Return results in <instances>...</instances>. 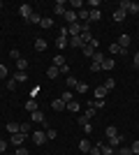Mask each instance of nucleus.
I'll return each mask as SVG.
<instances>
[{
  "instance_id": "f257e3e1",
  "label": "nucleus",
  "mask_w": 139,
  "mask_h": 155,
  "mask_svg": "<svg viewBox=\"0 0 139 155\" xmlns=\"http://www.w3.org/2000/svg\"><path fill=\"white\" fill-rule=\"evenodd\" d=\"M121 9H125L127 14H139V5L137 2H132V0H121Z\"/></svg>"
},
{
  "instance_id": "f03ea898",
  "label": "nucleus",
  "mask_w": 139,
  "mask_h": 155,
  "mask_svg": "<svg viewBox=\"0 0 139 155\" xmlns=\"http://www.w3.org/2000/svg\"><path fill=\"white\" fill-rule=\"evenodd\" d=\"M26 137H28V134H23V132H16V134H12V137H9V143L19 148V146H23V141H26Z\"/></svg>"
},
{
  "instance_id": "7ed1b4c3",
  "label": "nucleus",
  "mask_w": 139,
  "mask_h": 155,
  "mask_svg": "<svg viewBox=\"0 0 139 155\" xmlns=\"http://www.w3.org/2000/svg\"><path fill=\"white\" fill-rule=\"evenodd\" d=\"M30 139H33L35 146H42V143L46 141V132H40V130H37V132H33V134H30Z\"/></svg>"
},
{
  "instance_id": "20e7f679",
  "label": "nucleus",
  "mask_w": 139,
  "mask_h": 155,
  "mask_svg": "<svg viewBox=\"0 0 139 155\" xmlns=\"http://www.w3.org/2000/svg\"><path fill=\"white\" fill-rule=\"evenodd\" d=\"M19 14L28 21L30 16H33V7H30V5H21V7H19Z\"/></svg>"
},
{
  "instance_id": "39448f33",
  "label": "nucleus",
  "mask_w": 139,
  "mask_h": 155,
  "mask_svg": "<svg viewBox=\"0 0 139 155\" xmlns=\"http://www.w3.org/2000/svg\"><path fill=\"white\" fill-rule=\"evenodd\" d=\"M67 32H70V37L81 35V23H70V26H67Z\"/></svg>"
},
{
  "instance_id": "423d86ee",
  "label": "nucleus",
  "mask_w": 139,
  "mask_h": 155,
  "mask_svg": "<svg viewBox=\"0 0 139 155\" xmlns=\"http://www.w3.org/2000/svg\"><path fill=\"white\" fill-rule=\"evenodd\" d=\"M65 21H67V26H70V23H79L77 12H74V9H67V12H65Z\"/></svg>"
},
{
  "instance_id": "0eeeda50",
  "label": "nucleus",
  "mask_w": 139,
  "mask_h": 155,
  "mask_svg": "<svg viewBox=\"0 0 139 155\" xmlns=\"http://www.w3.org/2000/svg\"><path fill=\"white\" fill-rule=\"evenodd\" d=\"M116 44H118L121 49H123V51H127V46H130V35H121Z\"/></svg>"
},
{
  "instance_id": "6e6552de",
  "label": "nucleus",
  "mask_w": 139,
  "mask_h": 155,
  "mask_svg": "<svg viewBox=\"0 0 139 155\" xmlns=\"http://www.w3.org/2000/svg\"><path fill=\"white\" fill-rule=\"evenodd\" d=\"M65 63H67V60H65V56H63V53L53 56V60H51V65H53V67H58V70H60V67H63Z\"/></svg>"
},
{
  "instance_id": "1a4fd4ad",
  "label": "nucleus",
  "mask_w": 139,
  "mask_h": 155,
  "mask_svg": "<svg viewBox=\"0 0 139 155\" xmlns=\"http://www.w3.org/2000/svg\"><path fill=\"white\" fill-rule=\"evenodd\" d=\"M53 12L58 14V16H65V0H58V2H56V7H53Z\"/></svg>"
},
{
  "instance_id": "9d476101",
  "label": "nucleus",
  "mask_w": 139,
  "mask_h": 155,
  "mask_svg": "<svg viewBox=\"0 0 139 155\" xmlns=\"http://www.w3.org/2000/svg\"><path fill=\"white\" fill-rule=\"evenodd\" d=\"M70 49H84V42H81L79 35H77V37H70Z\"/></svg>"
},
{
  "instance_id": "9b49d317",
  "label": "nucleus",
  "mask_w": 139,
  "mask_h": 155,
  "mask_svg": "<svg viewBox=\"0 0 139 155\" xmlns=\"http://www.w3.org/2000/svg\"><path fill=\"white\" fill-rule=\"evenodd\" d=\"M81 51H84V56H86V58H93V56H95V46L88 42V44H84V49H81Z\"/></svg>"
},
{
  "instance_id": "f8f14e48",
  "label": "nucleus",
  "mask_w": 139,
  "mask_h": 155,
  "mask_svg": "<svg viewBox=\"0 0 139 155\" xmlns=\"http://www.w3.org/2000/svg\"><path fill=\"white\" fill-rule=\"evenodd\" d=\"M46 44H49V42H46L44 37H37V39H35V51H44Z\"/></svg>"
},
{
  "instance_id": "ddd939ff",
  "label": "nucleus",
  "mask_w": 139,
  "mask_h": 155,
  "mask_svg": "<svg viewBox=\"0 0 139 155\" xmlns=\"http://www.w3.org/2000/svg\"><path fill=\"white\" fill-rule=\"evenodd\" d=\"M121 143H123V137H118V134L109 139V146H111L114 150H116V148H121Z\"/></svg>"
},
{
  "instance_id": "4468645a",
  "label": "nucleus",
  "mask_w": 139,
  "mask_h": 155,
  "mask_svg": "<svg viewBox=\"0 0 139 155\" xmlns=\"http://www.w3.org/2000/svg\"><path fill=\"white\" fill-rule=\"evenodd\" d=\"M100 153L102 155H116V150H114L109 143H100Z\"/></svg>"
},
{
  "instance_id": "2eb2a0df",
  "label": "nucleus",
  "mask_w": 139,
  "mask_h": 155,
  "mask_svg": "<svg viewBox=\"0 0 139 155\" xmlns=\"http://www.w3.org/2000/svg\"><path fill=\"white\" fill-rule=\"evenodd\" d=\"M7 132H9V134H16V132H21V125L9 120V123H7Z\"/></svg>"
},
{
  "instance_id": "dca6fc26",
  "label": "nucleus",
  "mask_w": 139,
  "mask_h": 155,
  "mask_svg": "<svg viewBox=\"0 0 139 155\" xmlns=\"http://www.w3.org/2000/svg\"><path fill=\"white\" fill-rule=\"evenodd\" d=\"M56 46L63 51V49H67V46H70V39H67V37H60V35H58V39H56Z\"/></svg>"
},
{
  "instance_id": "f3484780",
  "label": "nucleus",
  "mask_w": 139,
  "mask_h": 155,
  "mask_svg": "<svg viewBox=\"0 0 139 155\" xmlns=\"http://www.w3.org/2000/svg\"><path fill=\"white\" fill-rule=\"evenodd\" d=\"M107 93H109V91H107L104 86H98V88H95V100H104Z\"/></svg>"
},
{
  "instance_id": "a211bd4d",
  "label": "nucleus",
  "mask_w": 139,
  "mask_h": 155,
  "mask_svg": "<svg viewBox=\"0 0 139 155\" xmlns=\"http://www.w3.org/2000/svg\"><path fill=\"white\" fill-rule=\"evenodd\" d=\"M91 148H93V146H91L88 139H81V141H79V150H81V153H91Z\"/></svg>"
},
{
  "instance_id": "6ab92c4d",
  "label": "nucleus",
  "mask_w": 139,
  "mask_h": 155,
  "mask_svg": "<svg viewBox=\"0 0 139 155\" xmlns=\"http://www.w3.org/2000/svg\"><path fill=\"white\" fill-rule=\"evenodd\" d=\"M26 109L30 111V114H33V111H37V109H40V107H37V100H35V97H30V100H28V102H26Z\"/></svg>"
},
{
  "instance_id": "aec40b11",
  "label": "nucleus",
  "mask_w": 139,
  "mask_h": 155,
  "mask_svg": "<svg viewBox=\"0 0 139 155\" xmlns=\"http://www.w3.org/2000/svg\"><path fill=\"white\" fill-rule=\"evenodd\" d=\"M51 109L53 111H63L65 109V102H63V100H51Z\"/></svg>"
},
{
  "instance_id": "412c9836",
  "label": "nucleus",
  "mask_w": 139,
  "mask_h": 155,
  "mask_svg": "<svg viewBox=\"0 0 139 155\" xmlns=\"http://www.w3.org/2000/svg\"><path fill=\"white\" fill-rule=\"evenodd\" d=\"M30 118H33L35 123H44V114H42L40 109H37V111H33V114H30Z\"/></svg>"
},
{
  "instance_id": "4be33fe9",
  "label": "nucleus",
  "mask_w": 139,
  "mask_h": 155,
  "mask_svg": "<svg viewBox=\"0 0 139 155\" xmlns=\"http://www.w3.org/2000/svg\"><path fill=\"white\" fill-rule=\"evenodd\" d=\"M125 9H121V7H118V9H116V12H114V21H118V23H121V21H123V19H125Z\"/></svg>"
},
{
  "instance_id": "5701e85b",
  "label": "nucleus",
  "mask_w": 139,
  "mask_h": 155,
  "mask_svg": "<svg viewBox=\"0 0 139 155\" xmlns=\"http://www.w3.org/2000/svg\"><path fill=\"white\" fill-rule=\"evenodd\" d=\"M28 65H30V63H28L26 58H19V60H16V67H19V72H26V70H28Z\"/></svg>"
},
{
  "instance_id": "b1692460",
  "label": "nucleus",
  "mask_w": 139,
  "mask_h": 155,
  "mask_svg": "<svg viewBox=\"0 0 139 155\" xmlns=\"http://www.w3.org/2000/svg\"><path fill=\"white\" fill-rule=\"evenodd\" d=\"M116 155H134V153L130 146H121V148H116Z\"/></svg>"
},
{
  "instance_id": "393cba45",
  "label": "nucleus",
  "mask_w": 139,
  "mask_h": 155,
  "mask_svg": "<svg viewBox=\"0 0 139 155\" xmlns=\"http://www.w3.org/2000/svg\"><path fill=\"white\" fill-rule=\"evenodd\" d=\"M58 74H60V70H58V67H53V65L49 67V70H46V77H49V79H56Z\"/></svg>"
},
{
  "instance_id": "a878e982",
  "label": "nucleus",
  "mask_w": 139,
  "mask_h": 155,
  "mask_svg": "<svg viewBox=\"0 0 139 155\" xmlns=\"http://www.w3.org/2000/svg\"><path fill=\"white\" fill-rule=\"evenodd\" d=\"M116 134H118V130L114 127V125H109V127L104 130V137H107V139H111V137H116Z\"/></svg>"
},
{
  "instance_id": "bb28decb",
  "label": "nucleus",
  "mask_w": 139,
  "mask_h": 155,
  "mask_svg": "<svg viewBox=\"0 0 139 155\" xmlns=\"http://www.w3.org/2000/svg\"><path fill=\"white\" fill-rule=\"evenodd\" d=\"M109 53H111V56H118V53H125V51H123L118 44H109Z\"/></svg>"
},
{
  "instance_id": "cd10ccee",
  "label": "nucleus",
  "mask_w": 139,
  "mask_h": 155,
  "mask_svg": "<svg viewBox=\"0 0 139 155\" xmlns=\"http://www.w3.org/2000/svg\"><path fill=\"white\" fill-rule=\"evenodd\" d=\"M114 65H116V63H114V60H111V58H109V60H107V58H104V63L100 65V67H102V70H104V72H109V70H114Z\"/></svg>"
},
{
  "instance_id": "c85d7f7f",
  "label": "nucleus",
  "mask_w": 139,
  "mask_h": 155,
  "mask_svg": "<svg viewBox=\"0 0 139 155\" xmlns=\"http://www.w3.org/2000/svg\"><path fill=\"white\" fill-rule=\"evenodd\" d=\"M70 9L79 12V9H84V2H81V0H72V2H70Z\"/></svg>"
},
{
  "instance_id": "c756f323",
  "label": "nucleus",
  "mask_w": 139,
  "mask_h": 155,
  "mask_svg": "<svg viewBox=\"0 0 139 155\" xmlns=\"http://www.w3.org/2000/svg\"><path fill=\"white\" fill-rule=\"evenodd\" d=\"M14 81H16V84H21V81H26V79H28V74H26V72H16V74H14Z\"/></svg>"
},
{
  "instance_id": "7c9ffc66",
  "label": "nucleus",
  "mask_w": 139,
  "mask_h": 155,
  "mask_svg": "<svg viewBox=\"0 0 139 155\" xmlns=\"http://www.w3.org/2000/svg\"><path fill=\"white\" fill-rule=\"evenodd\" d=\"M65 84H67V88L72 91V88H77V86H79V81H77L74 77H67V79H65Z\"/></svg>"
},
{
  "instance_id": "2f4dec72",
  "label": "nucleus",
  "mask_w": 139,
  "mask_h": 155,
  "mask_svg": "<svg viewBox=\"0 0 139 155\" xmlns=\"http://www.w3.org/2000/svg\"><path fill=\"white\" fill-rule=\"evenodd\" d=\"M65 109H70L72 114H77V111H79V102H77V100H72V102H67Z\"/></svg>"
},
{
  "instance_id": "473e14b6",
  "label": "nucleus",
  "mask_w": 139,
  "mask_h": 155,
  "mask_svg": "<svg viewBox=\"0 0 139 155\" xmlns=\"http://www.w3.org/2000/svg\"><path fill=\"white\" fill-rule=\"evenodd\" d=\"M74 91L79 93V95H84V93H88V84H84V81H79V86H77Z\"/></svg>"
},
{
  "instance_id": "72a5a7b5",
  "label": "nucleus",
  "mask_w": 139,
  "mask_h": 155,
  "mask_svg": "<svg viewBox=\"0 0 139 155\" xmlns=\"http://www.w3.org/2000/svg\"><path fill=\"white\" fill-rule=\"evenodd\" d=\"M56 137H58V132H56L53 127H49V130H46V141H53Z\"/></svg>"
},
{
  "instance_id": "f704fd0d",
  "label": "nucleus",
  "mask_w": 139,
  "mask_h": 155,
  "mask_svg": "<svg viewBox=\"0 0 139 155\" xmlns=\"http://www.w3.org/2000/svg\"><path fill=\"white\" fill-rule=\"evenodd\" d=\"M28 21H30L33 26H40V23H42V16H40V14H35V12H33V16H30Z\"/></svg>"
},
{
  "instance_id": "c9c22d12",
  "label": "nucleus",
  "mask_w": 139,
  "mask_h": 155,
  "mask_svg": "<svg viewBox=\"0 0 139 155\" xmlns=\"http://www.w3.org/2000/svg\"><path fill=\"white\" fill-rule=\"evenodd\" d=\"M63 102H65V107H67V102H72L74 100V95H72V91H67V93H63V97H60Z\"/></svg>"
},
{
  "instance_id": "e433bc0d",
  "label": "nucleus",
  "mask_w": 139,
  "mask_h": 155,
  "mask_svg": "<svg viewBox=\"0 0 139 155\" xmlns=\"http://www.w3.org/2000/svg\"><path fill=\"white\" fill-rule=\"evenodd\" d=\"M93 63H98V65H102V63H104V56H102V53H100V51H95V56H93Z\"/></svg>"
},
{
  "instance_id": "4c0bfd02",
  "label": "nucleus",
  "mask_w": 139,
  "mask_h": 155,
  "mask_svg": "<svg viewBox=\"0 0 139 155\" xmlns=\"http://www.w3.org/2000/svg\"><path fill=\"white\" fill-rule=\"evenodd\" d=\"M102 19V12L100 9H91V21H100Z\"/></svg>"
},
{
  "instance_id": "58836bf2",
  "label": "nucleus",
  "mask_w": 139,
  "mask_h": 155,
  "mask_svg": "<svg viewBox=\"0 0 139 155\" xmlns=\"http://www.w3.org/2000/svg\"><path fill=\"white\" fill-rule=\"evenodd\" d=\"M7 77H9V70H7V65L0 63V79H7Z\"/></svg>"
},
{
  "instance_id": "ea45409f",
  "label": "nucleus",
  "mask_w": 139,
  "mask_h": 155,
  "mask_svg": "<svg viewBox=\"0 0 139 155\" xmlns=\"http://www.w3.org/2000/svg\"><path fill=\"white\" fill-rule=\"evenodd\" d=\"M102 86H104L107 91H111L114 86H116V79H107V81H104V84H102Z\"/></svg>"
},
{
  "instance_id": "a19ab883",
  "label": "nucleus",
  "mask_w": 139,
  "mask_h": 155,
  "mask_svg": "<svg viewBox=\"0 0 139 155\" xmlns=\"http://www.w3.org/2000/svg\"><path fill=\"white\" fill-rule=\"evenodd\" d=\"M91 107H93V109H102V107H104V100H93Z\"/></svg>"
},
{
  "instance_id": "79ce46f5",
  "label": "nucleus",
  "mask_w": 139,
  "mask_h": 155,
  "mask_svg": "<svg viewBox=\"0 0 139 155\" xmlns=\"http://www.w3.org/2000/svg\"><path fill=\"white\" fill-rule=\"evenodd\" d=\"M40 26H42V28H51V26H53V21H51V19H46V16H44Z\"/></svg>"
},
{
  "instance_id": "37998d69",
  "label": "nucleus",
  "mask_w": 139,
  "mask_h": 155,
  "mask_svg": "<svg viewBox=\"0 0 139 155\" xmlns=\"http://www.w3.org/2000/svg\"><path fill=\"white\" fill-rule=\"evenodd\" d=\"M9 56H12L14 60H19V58H21V51H19V49H12V51H9Z\"/></svg>"
},
{
  "instance_id": "c03bdc74",
  "label": "nucleus",
  "mask_w": 139,
  "mask_h": 155,
  "mask_svg": "<svg viewBox=\"0 0 139 155\" xmlns=\"http://www.w3.org/2000/svg\"><path fill=\"white\" fill-rule=\"evenodd\" d=\"M14 155H30V153H28V150H26V148H23V146H19V148L14 150Z\"/></svg>"
},
{
  "instance_id": "a18cd8bd",
  "label": "nucleus",
  "mask_w": 139,
  "mask_h": 155,
  "mask_svg": "<svg viewBox=\"0 0 139 155\" xmlns=\"http://www.w3.org/2000/svg\"><path fill=\"white\" fill-rule=\"evenodd\" d=\"M21 132H23V134H30V125H28V123H21Z\"/></svg>"
},
{
  "instance_id": "49530a36",
  "label": "nucleus",
  "mask_w": 139,
  "mask_h": 155,
  "mask_svg": "<svg viewBox=\"0 0 139 155\" xmlns=\"http://www.w3.org/2000/svg\"><path fill=\"white\" fill-rule=\"evenodd\" d=\"M16 86H19V84H16V81H14V79H9V81H7V88H9V91H14V88H16Z\"/></svg>"
},
{
  "instance_id": "de8ad7c7",
  "label": "nucleus",
  "mask_w": 139,
  "mask_h": 155,
  "mask_svg": "<svg viewBox=\"0 0 139 155\" xmlns=\"http://www.w3.org/2000/svg\"><path fill=\"white\" fill-rule=\"evenodd\" d=\"M130 148H132L134 155H139V141H132V146H130Z\"/></svg>"
},
{
  "instance_id": "09e8293b",
  "label": "nucleus",
  "mask_w": 139,
  "mask_h": 155,
  "mask_svg": "<svg viewBox=\"0 0 139 155\" xmlns=\"http://www.w3.org/2000/svg\"><path fill=\"white\" fill-rule=\"evenodd\" d=\"M88 7H91V9H98V7H100V0H91V2H88Z\"/></svg>"
},
{
  "instance_id": "8fccbe9b",
  "label": "nucleus",
  "mask_w": 139,
  "mask_h": 155,
  "mask_svg": "<svg viewBox=\"0 0 139 155\" xmlns=\"http://www.w3.org/2000/svg\"><path fill=\"white\" fill-rule=\"evenodd\" d=\"M95 111H98V109H93V107H88V111H86V118H93V116H95Z\"/></svg>"
},
{
  "instance_id": "3c124183",
  "label": "nucleus",
  "mask_w": 139,
  "mask_h": 155,
  "mask_svg": "<svg viewBox=\"0 0 139 155\" xmlns=\"http://www.w3.org/2000/svg\"><path fill=\"white\" fill-rule=\"evenodd\" d=\"M88 155H102V153H100V146H93V148H91V153H88Z\"/></svg>"
},
{
  "instance_id": "603ef678",
  "label": "nucleus",
  "mask_w": 139,
  "mask_h": 155,
  "mask_svg": "<svg viewBox=\"0 0 139 155\" xmlns=\"http://www.w3.org/2000/svg\"><path fill=\"white\" fill-rule=\"evenodd\" d=\"M5 150H7V141H5V139H0V153H5Z\"/></svg>"
},
{
  "instance_id": "864d4df0",
  "label": "nucleus",
  "mask_w": 139,
  "mask_h": 155,
  "mask_svg": "<svg viewBox=\"0 0 139 155\" xmlns=\"http://www.w3.org/2000/svg\"><path fill=\"white\" fill-rule=\"evenodd\" d=\"M100 70H102V67H100L98 63H91V72H100Z\"/></svg>"
},
{
  "instance_id": "5fc2aeb1",
  "label": "nucleus",
  "mask_w": 139,
  "mask_h": 155,
  "mask_svg": "<svg viewBox=\"0 0 139 155\" xmlns=\"http://www.w3.org/2000/svg\"><path fill=\"white\" fill-rule=\"evenodd\" d=\"M84 132H86V134H91V132H93V125L86 123V125H84Z\"/></svg>"
},
{
  "instance_id": "6e6d98bb",
  "label": "nucleus",
  "mask_w": 139,
  "mask_h": 155,
  "mask_svg": "<svg viewBox=\"0 0 139 155\" xmlns=\"http://www.w3.org/2000/svg\"><path fill=\"white\" fill-rule=\"evenodd\" d=\"M60 74H67V77H70V67H67V65H63V67H60Z\"/></svg>"
},
{
  "instance_id": "4d7b16f0",
  "label": "nucleus",
  "mask_w": 139,
  "mask_h": 155,
  "mask_svg": "<svg viewBox=\"0 0 139 155\" xmlns=\"http://www.w3.org/2000/svg\"><path fill=\"white\" fill-rule=\"evenodd\" d=\"M132 65H134V67H139V51L134 53V58H132Z\"/></svg>"
},
{
  "instance_id": "13d9d810",
  "label": "nucleus",
  "mask_w": 139,
  "mask_h": 155,
  "mask_svg": "<svg viewBox=\"0 0 139 155\" xmlns=\"http://www.w3.org/2000/svg\"><path fill=\"white\" fill-rule=\"evenodd\" d=\"M0 9H2V0H0Z\"/></svg>"
}]
</instances>
